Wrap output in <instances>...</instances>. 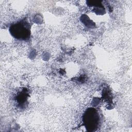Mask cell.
Instances as JSON below:
<instances>
[{"mask_svg": "<svg viewBox=\"0 0 132 132\" xmlns=\"http://www.w3.org/2000/svg\"><path fill=\"white\" fill-rule=\"evenodd\" d=\"M82 123L88 131H95L101 126L102 116L96 108L91 107L87 109L82 116Z\"/></svg>", "mask_w": 132, "mask_h": 132, "instance_id": "1", "label": "cell"}, {"mask_svg": "<svg viewBox=\"0 0 132 132\" xmlns=\"http://www.w3.org/2000/svg\"><path fill=\"white\" fill-rule=\"evenodd\" d=\"M31 25L26 19H23L12 24L9 29L11 36L22 41H27L30 37Z\"/></svg>", "mask_w": 132, "mask_h": 132, "instance_id": "2", "label": "cell"}]
</instances>
